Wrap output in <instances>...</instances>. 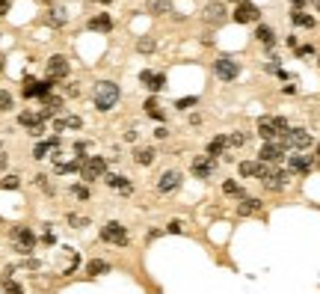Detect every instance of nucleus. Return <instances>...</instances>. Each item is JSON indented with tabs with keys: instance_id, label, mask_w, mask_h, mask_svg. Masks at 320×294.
<instances>
[{
	"instance_id": "f257e3e1",
	"label": "nucleus",
	"mask_w": 320,
	"mask_h": 294,
	"mask_svg": "<svg viewBox=\"0 0 320 294\" xmlns=\"http://www.w3.org/2000/svg\"><path fill=\"white\" fill-rule=\"evenodd\" d=\"M119 83H113V80H98L95 83V92H92V101H95V110L101 113H107V110H113L116 104H119Z\"/></svg>"
},
{
	"instance_id": "f03ea898",
	"label": "nucleus",
	"mask_w": 320,
	"mask_h": 294,
	"mask_svg": "<svg viewBox=\"0 0 320 294\" xmlns=\"http://www.w3.org/2000/svg\"><path fill=\"white\" fill-rule=\"evenodd\" d=\"M258 134L267 143H276V137H285L288 134V122L282 116H261L258 119Z\"/></svg>"
},
{
	"instance_id": "7ed1b4c3",
	"label": "nucleus",
	"mask_w": 320,
	"mask_h": 294,
	"mask_svg": "<svg viewBox=\"0 0 320 294\" xmlns=\"http://www.w3.org/2000/svg\"><path fill=\"white\" fill-rule=\"evenodd\" d=\"M214 71H217V77H220V80H234V77L240 74V63H237L231 54H223V57H217Z\"/></svg>"
},
{
	"instance_id": "20e7f679",
	"label": "nucleus",
	"mask_w": 320,
	"mask_h": 294,
	"mask_svg": "<svg viewBox=\"0 0 320 294\" xmlns=\"http://www.w3.org/2000/svg\"><path fill=\"white\" fill-rule=\"evenodd\" d=\"M282 146L285 149H296V152H302V149H308L311 146V134L305 128H288V134L282 137Z\"/></svg>"
},
{
	"instance_id": "39448f33",
	"label": "nucleus",
	"mask_w": 320,
	"mask_h": 294,
	"mask_svg": "<svg viewBox=\"0 0 320 294\" xmlns=\"http://www.w3.org/2000/svg\"><path fill=\"white\" fill-rule=\"evenodd\" d=\"M101 241L107 244H116V247H128V229L122 223H107L101 229Z\"/></svg>"
},
{
	"instance_id": "423d86ee",
	"label": "nucleus",
	"mask_w": 320,
	"mask_h": 294,
	"mask_svg": "<svg viewBox=\"0 0 320 294\" xmlns=\"http://www.w3.org/2000/svg\"><path fill=\"white\" fill-rule=\"evenodd\" d=\"M80 172H83V178L86 181H95V178H104V172H107V161L104 158H83L80 163Z\"/></svg>"
},
{
	"instance_id": "0eeeda50",
	"label": "nucleus",
	"mask_w": 320,
	"mask_h": 294,
	"mask_svg": "<svg viewBox=\"0 0 320 294\" xmlns=\"http://www.w3.org/2000/svg\"><path fill=\"white\" fill-rule=\"evenodd\" d=\"M12 238H15V250L18 253H30L33 247H36V235L27 226H15L12 229Z\"/></svg>"
},
{
	"instance_id": "6e6552de",
	"label": "nucleus",
	"mask_w": 320,
	"mask_h": 294,
	"mask_svg": "<svg viewBox=\"0 0 320 294\" xmlns=\"http://www.w3.org/2000/svg\"><path fill=\"white\" fill-rule=\"evenodd\" d=\"M270 172H273V169L264 161H243L240 163V175H243V178H267Z\"/></svg>"
},
{
	"instance_id": "1a4fd4ad",
	"label": "nucleus",
	"mask_w": 320,
	"mask_h": 294,
	"mask_svg": "<svg viewBox=\"0 0 320 294\" xmlns=\"http://www.w3.org/2000/svg\"><path fill=\"white\" fill-rule=\"evenodd\" d=\"M258 6L255 3H249V0H243V3H237V9H234V21L237 24H249V21H258Z\"/></svg>"
},
{
	"instance_id": "9d476101",
	"label": "nucleus",
	"mask_w": 320,
	"mask_h": 294,
	"mask_svg": "<svg viewBox=\"0 0 320 294\" xmlns=\"http://www.w3.org/2000/svg\"><path fill=\"white\" fill-rule=\"evenodd\" d=\"M175 187H181V172L178 169H166L157 178V190L160 193H172Z\"/></svg>"
},
{
	"instance_id": "9b49d317",
	"label": "nucleus",
	"mask_w": 320,
	"mask_h": 294,
	"mask_svg": "<svg viewBox=\"0 0 320 294\" xmlns=\"http://www.w3.org/2000/svg\"><path fill=\"white\" fill-rule=\"evenodd\" d=\"M65 74H68V60L60 57V54L51 57V60H48V77H51V80H63Z\"/></svg>"
},
{
	"instance_id": "f8f14e48",
	"label": "nucleus",
	"mask_w": 320,
	"mask_h": 294,
	"mask_svg": "<svg viewBox=\"0 0 320 294\" xmlns=\"http://www.w3.org/2000/svg\"><path fill=\"white\" fill-rule=\"evenodd\" d=\"M285 158V146H282V140H276V143H267L264 149H261V161L264 163H276Z\"/></svg>"
},
{
	"instance_id": "ddd939ff",
	"label": "nucleus",
	"mask_w": 320,
	"mask_h": 294,
	"mask_svg": "<svg viewBox=\"0 0 320 294\" xmlns=\"http://www.w3.org/2000/svg\"><path fill=\"white\" fill-rule=\"evenodd\" d=\"M214 169H217V163H214V158H208V155L193 161V175H196V178H211Z\"/></svg>"
},
{
	"instance_id": "4468645a",
	"label": "nucleus",
	"mask_w": 320,
	"mask_h": 294,
	"mask_svg": "<svg viewBox=\"0 0 320 294\" xmlns=\"http://www.w3.org/2000/svg\"><path fill=\"white\" fill-rule=\"evenodd\" d=\"M264 181V187L267 190H285V184H288V172H282V169H273L267 178H261Z\"/></svg>"
},
{
	"instance_id": "2eb2a0df",
	"label": "nucleus",
	"mask_w": 320,
	"mask_h": 294,
	"mask_svg": "<svg viewBox=\"0 0 320 294\" xmlns=\"http://www.w3.org/2000/svg\"><path fill=\"white\" fill-rule=\"evenodd\" d=\"M139 80L151 89V92H160V89H166V74H154V71H142L139 74Z\"/></svg>"
},
{
	"instance_id": "dca6fc26",
	"label": "nucleus",
	"mask_w": 320,
	"mask_h": 294,
	"mask_svg": "<svg viewBox=\"0 0 320 294\" xmlns=\"http://www.w3.org/2000/svg\"><path fill=\"white\" fill-rule=\"evenodd\" d=\"M205 21H211V24H223L225 21V6L223 3H208V6H205Z\"/></svg>"
},
{
	"instance_id": "f3484780",
	"label": "nucleus",
	"mask_w": 320,
	"mask_h": 294,
	"mask_svg": "<svg viewBox=\"0 0 320 294\" xmlns=\"http://www.w3.org/2000/svg\"><path fill=\"white\" fill-rule=\"evenodd\" d=\"M51 149H60V137H51V140H45V143H36L33 158H36V161H42V158H48V152H51Z\"/></svg>"
},
{
	"instance_id": "a211bd4d",
	"label": "nucleus",
	"mask_w": 320,
	"mask_h": 294,
	"mask_svg": "<svg viewBox=\"0 0 320 294\" xmlns=\"http://www.w3.org/2000/svg\"><path fill=\"white\" fill-rule=\"evenodd\" d=\"M225 149H228V137H225V134H220V137H214V140L208 143V158L225 155Z\"/></svg>"
},
{
	"instance_id": "6ab92c4d",
	"label": "nucleus",
	"mask_w": 320,
	"mask_h": 294,
	"mask_svg": "<svg viewBox=\"0 0 320 294\" xmlns=\"http://www.w3.org/2000/svg\"><path fill=\"white\" fill-rule=\"evenodd\" d=\"M104 181H107V187H113V190H122V193H130L133 187H130V181L125 175H104Z\"/></svg>"
},
{
	"instance_id": "aec40b11",
	"label": "nucleus",
	"mask_w": 320,
	"mask_h": 294,
	"mask_svg": "<svg viewBox=\"0 0 320 294\" xmlns=\"http://www.w3.org/2000/svg\"><path fill=\"white\" fill-rule=\"evenodd\" d=\"M89 30H95V33H110V30H113V21H110V15H95V18H89Z\"/></svg>"
},
{
	"instance_id": "412c9836",
	"label": "nucleus",
	"mask_w": 320,
	"mask_h": 294,
	"mask_svg": "<svg viewBox=\"0 0 320 294\" xmlns=\"http://www.w3.org/2000/svg\"><path fill=\"white\" fill-rule=\"evenodd\" d=\"M255 211H261V199H255V196H252V199L246 196V199L240 202V208H237L240 217H249V214H255Z\"/></svg>"
},
{
	"instance_id": "4be33fe9",
	"label": "nucleus",
	"mask_w": 320,
	"mask_h": 294,
	"mask_svg": "<svg viewBox=\"0 0 320 294\" xmlns=\"http://www.w3.org/2000/svg\"><path fill=\"white\" fill-rule=\"evenodd\" d=\"M290 169L293 172H308L311 169V158L308 155H290Z\"/></svg>"
},
{
	"instance_id": "5701e85b",
	"label": "nucleus",
	"mask_w": 320,
	"mask_h": 294,
	"mask_svg": "<svg viewBox=\"0 0 320 294\" xmlns=\"http://www.w3.org/2000/svg\"><path fill=\"white\" fill-rule=\"evenodd\" d=\"M80 125H83V119H80V116H63V119H57V122H54V131L80 128Z\"/></svg>"
},
{
	"instance_id": "b1692460",
	"label": "nucleus",
	"mask_w": 320,
	"mask_h": 294,
	"mask_svg": "<svg viewBox=\"0 0 320 294\" xmlns=\"http://www.w3.org/2000/svg\"><path fill=\"white\" fill-rule=\"evenodd\" d=\"M148 12H151V15H166V12H172V0H148Z\"/></svg>"
},
{
	"instance_id": "393cba45",
	"label": "nucleus",
	"mask_w": 320,
	"mask_h": 294,
	"mask_svg": "<svg viewBox=\"0 0 320 294\" xmlns=\"http://www.w3.org/2000/svg\"><path fill=\"white\" fill-rule=\"evenodd\" d=\"M51 27H63L65 21H68V15H65V9H51L48 12V18H45Z\"/></svg>"
},
{
	"instance_id": "a878e982",
	"label": "nucleus",
	"mask_w": 320,
	"mask_h": 294,
	"mask_svg": "<svg viewBox=\"0 0 320 294\" xmlns=\"http://www.w3.org/2000/svg\"><path fill=\"white\" fill-rule=\"evenodd\" d=\"M136 51H139V54H151V51H157V39H154V36H142V39L136 42Z\"/></svg>"
},
{
	"instance_id": "bb28decb",
	"label": "nucleus",
	"mask_w": 320,
	"mask_h": 294,
	"mask_svg": "<svg viewBox=\"0 0 320 294\" xmlns=\"http://www.w3.org/2000/svg\"><path fill=\"white\" fill-rule=\"evenodd\" d=\"M107 270H110V264L101 261V259H95V261L86 264V273H89V276H101V273H107Z\"/></svg>"
},
{
	"instance_id": "cd10ccee",
	"label": "nucleus",
	"mask_w": 320,
	"mask_h": 294,
	"mask_svg": "<svg viewBox=\"0 0 320 294\" xmlns=\"http://www.w3.org/2000/svg\"><path fill=\"white\" fill-rule=\"evenodd\" d=\"M223 193H225V196H240V199H246L243 187H240L237 181H223Z\"/></svg>"
},
{
	"instance_id": "c85d7f7f",
	"label": "nucleus",
	"mask_w": 320,
	"mask_h": 294,
	"mask_svg": "<svg viewBox=\"0 0 320 294\" xmlns=\"http://www.w3.org/2000/svg\"><path fill=\"white\" fill-rule=\"evenodd\" d=\"M290 21H293L296 27H314V18H311V15H305V12H293V15H290Z\"/></svg>"
},
{
	"instance_id": "c756f323",
	"label": "nucleus",
	"mask_w": 320,
	"mask_h": 294,
	"mask_svg": "<svg viewBox=\"0 0 320 294\" xmlns=\"http://www.w3.org/2000/svg\"><path fill=\"white\" fill-rule=\"evenodd\" d=\"M145 113H148V116H151V119H163V110H160V104H157V98H148V101H145Z\"/></svg>"
},
{
	"instance_id": "7c9ffc66",
	"label": "nucleus",
	"mask_w": 320,
	"mask_h": 294,
	"mask_svg": "<svg viewBox=\"0 0 320 294\" xmlns=\"http://www.w3.org/2000/svg\"><path fill=\"white\" fill-rule=\"evenodd\" d=\"M151 161H154V149H139V152H136V163L148 166Z\"/></svg>"
},
{
	"instance_id": "2f4dec72",
	"label": "nucleus",
	"mask_w": 320,
	"mask_h": 294,
	"mask_svg": "<svg viewBox=\"0 0 320 294\" xmlns=\"http://www.w3.org/2000/svg\"><path fill=\"white\" fill-rule=\"evenodd\" d=\"M255 36L261 39V42H264V45H273V42H276V36H273V30H270V27H264V24L258 27V33H255Z\"/></svg>"
},
{
	"instance_id": "473e14b6",
	"label": "nucleus",
	"mask_w": 320,
	"mask_h": 294,
	"mask_svg": "<svg viewBox=\"0 0 320 294\" xmlns=\"http://www.w3.org/2000/svg\"><path fill=\"white\" fill-rule=\"evenodd\" d=\"M18 184H21V178H18V175H6V178L0 181V187H3V190H15Z\"/></svg>"
},
{
	"instance_id": "72a5a7b5",
	"label": "nucleus",
	"mask_w": 320,
	"mask_h": 294,
	"mask_svg": "<svg viewBox=\"0 0 320 294\" xmlns=\"http://www.w3.org/2000/svg\"><path fill=\"white\" fill-rule=\"evenodd\" d=\"M6 110H12V95L6 89H0V113H6Z\"/></svg>"
},
{
	"instance_id": "f704fd0d",
	"label": "nucleus",
	"mask_w": 320,
	"mask_h": 294,
	"mask_svg": "<svg viewBox=\"0 0 320 294\" xmlns=\"http://www.w3.org/2000/svg\"><path fill=\"white\" fill-rule=\"evenodd\" d=\"M246 140H249V134H243V131H237V134H231V137H228V143H231V146H243Z\"/></svg>"
},
{
	"instance_id": "c9c22d12",
	"label": "nucleus",
	"mask_w": 320,
	"mask_h": 294,
	"mask_svg": "<svg viewBox=\"0 0 320 294\" xmlns=\"http://www.w3.org/2000/svg\"><path fill=\"white\" fill-rule=\"evenodd\" d=\"M36 83H39V80H33V77L24 80V95L27 98H36Z\"/></svg>"
},
{
	"instance_id": "e433bc0d",
	"label": "nucleus",
	"mask_w": 320,
	"mask_h": 294,
	"mask_svg": "<svg viewBox=\"0 0 320 294\" xmlns=\"http://www.w3.org/2000/svg\"><path fill=\"white\" fill-rule=\"evenodd\" d=\"M196 101H199L196 95H190V98H178V101H175V107H178V110H187V107H193Z\"/></svg>"
},
{
	"instance_id": "4c0bfd02",
	"label": "nucleus",
	"mask_w": 320,
	"mask_h": 294,
	"mask_svg": "<svg viewBox=\"0 0 320 294\" xmlns=\"http://www.w3.org/2000/svg\"><path fill=\"white\" fill-rule=\"evenodd\" d=\"M68 223H71V226H74V229H80V226H89V220H86V217H77V214H68Z\"/></svg>"
},
{
	"instance_id": "58836bf2",
	"label": "nucleus",
	"mask_w": 320,
	"mask_h": 294,
	"mask_svg": "<svg viewBox=\"0 0 320 294\" xmlns=\"http://www.w3.org/2000/svg\"><path fill=\"white\" fill-rule=\"evenodd\" d=\"M71 193L77 196V199H89V187H83V184H74V187H71Z\"/></svg>"
},
{
	"instance_id": "ea45409f",
	"label": "nucleus",
	"mask_w": 320,
	"mask_h": 294,
	"mask_svg": "<svg viewBox=\"0 0 320 294\" xmlns=\"http://www.w3.org/2000/svg\"><path fill=\"white\" fill-rule=\"evenodd\" d=\"M6 294H21V285H18V282H9V285H6Z\"/></svg>"
},
{
	"instance_id": "a19ab883",
	"label": "nucleus",
	"mask_w": 320,
	"mask_h": 294,
	"mask_svg": "<svg viewBox=\"0 0 320 294\" xmlns=\"http://www.w3.org/2000/svg\"><path fill=\"white\" fill-rule=\"evenodd\" d=\"M169 232L178 235V232H181V220H172V223H169Z\"/></svg>"
},
{
	"instance_id": "79ce46f5",
	"label": "nucleus",
	"mask_w": 320,
	"mask_h": 294,
	"mask_svg": "<svg viewBox=\"0 0 320 294\" xmlns=\"http://www.w3.org/2000/svg\"><path fill=\"white\" fill-rule=\"evenodd\" d=\"M9 12V0H0V15H6Z\"/></svg>"
},
{
	"instance_id": "37998d69",
	"label": "nucleus",
	"mask_w": 320,
	"mask_h": 294,
	"mask_svg": "<svg viewBox=\"0 0 320 294\" xmlns=\"http://www.w3.org/2000/svg\"><path fill=\"white\" fill-rule=\"evenodd\" d=\"M6 163H9V158H6V155H3V152H0V169H3V166H6Z\"/></svg>"
},
{
	"instance_id": "c03bdc74",
	"label": "nucleus",
	"mask_w": 320,
	"mask_h": 294,
	"mask_svg": "<svg viewBox=\"0 0 320 294\" xmlns=\"http://www.w3.org/2000/svg\"><path fill=\"white\" fill-rule=\"evenodd\" d=\"M302 3H305V0H293V6H296L293 12H299V9H302Z\"/></svg>"
},
{
	"instance_id": "a18cd8bd",
	"label": "nucleus",
	"mask_w": 320,
	"mask_h": 294,
	"mask_svg": "<svg viewBox=\"0 0 320 294\" xmlns=\"http://www.w3.org/2000/svg\"><path fill=\"white\" fill-rule=\"evenodd\" d=\"M3 65H6V63H3V57H0V71H3Z\"/></svg>"
},
{
	"instance_id": "49530a36",
	"label": "nucleus",
	"mask_w": 320,
	"mask_h": 294,
	"mask_svg": "<svg viewBox=\"0 0 320 294\" xmlns=\"http://www.w3.org/2000/svg\"><path fill=\"white\" fill-rule=\"evenodd\" d=\"M314 9H320V0H314Z\"/></svg>"
},
{
	"instance_id": "de8ad7c7",
	"label": "nucleus",
	"mask_w": 320,
	"mask_h": 294,
	"mask_svg": "<svg viewBox=\"0 0 320 294\" xmlns=\"http://www.w3.org/2000/svg\"><path fill=\"white\" fill-rule=\"evenodd\" d=\"M231 3H243V0H231Z\"/></svg>"
},
{
	"instance_id": "09e8293b",
	"label": "nucleus",
	"mask_w": 320,
	"mask_h": 294,
	"mask_svg": "<svg viewBox=\"0 0 320 294\" xmlns=\"http://www.w3.org/2000/svg\"><path fill=\"white\" fill-rule=\"evenodd\" d=\"M42 3H51V0H42Z\"/></svg>"
},
{
	"instance_id": "8fccbe9b",
	"label": "nucleus",
	"mask_w": 320,
	"mask_h": 294,
	"mask_svg": "<svg viewBox=\"0 0 320 294\" xmlns=\"http://www.w3.org/2000/svg\"><path fill=\"white\" fill-rule=\"evenodd\" d=\"M317 155H320V146H317Z\"/></svg>"
}]
</instances>
